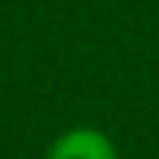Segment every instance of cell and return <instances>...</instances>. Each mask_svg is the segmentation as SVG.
I'll list each match as a JSON object with an SVG mask.
<instances>
[{"label":"cell","instance_id":"6da1fadb","mask_svg":"<svg viewBox=\"0 0 159 159\" xmlns=\"http://www.w3.org/2000/svg\"><path fill=\"white\" fill-rule=\"evenodd\" d=\"M48 159H115V149L98 129H71L54 139Z\"/></svg>","mask_w":159,"mask_h":159}]
</instances>
